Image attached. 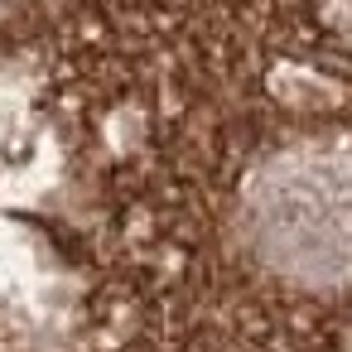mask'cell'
<instances>
[{
    "mask_svg": "<svg viewBox=\"0 0 352 352\" xmlns=\"http://www.w3.org/2000/svg\"><path fill=\"white\" fill-rule=\"evenodd\" d=\"M241 232L265 270L309 289H352V145H304L265 164Z\"/></svg>",
    "mask_w": 352,
    "mask_h": 352,
    "instance_id": "6da1fadb",
    "label": "cell"
}]
</instances>
